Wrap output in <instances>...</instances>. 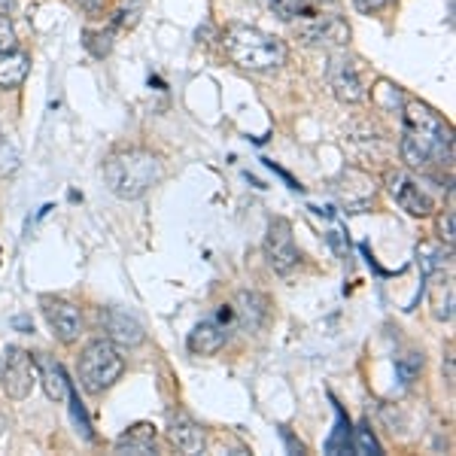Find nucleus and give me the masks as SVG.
Here are the masks:
<instances>
[{"instance_id": "4468645a", "label": "nucleus", "mask_w": 456, "mask_h": 456, "mask_svg": "<svg viewBox=\"0 0 456 456\" xmlns=\"http://www.w3.org/2000/svg\"><path fill=\"white\" fill-rule=\"evenodd\" d=\"M228 341V326L219 316H210V320L198 322L192 329V335H189V350L195 353V356H213V353H219L225 347Z\"/></svg>"}, {"instance_id": "aec40b11", "label": "nucleus", "mask_w": 456, "mask_h": 456, "mask_svg": "<svg viewBox=\"0 0 456 456\" xmlns=\"http://www.w3.org/2000/svg\"><path fill=\"white\" fill-rule=\"evenodd\" d=\"M417 262H420L423 277L432 274V271H438V268H444V247H438V244H420V247H417Z\"/></svg>"}, {"instance_id": "9d476101", "label": "nucleus", "mask_w": 456, "mask_h": 456, "mask_svg": "<svg viewBox=\"0 0 456 456\" xmlns=\"http://www.w3.org/2000/svg\"><path fill=\"white\" fill-rule=\"evenodd\" d=\"M296 28L307 43H332V46H344V43L350 40V28L344 25L341 19L320 16V12H314V6L305 12V16L296 19Z\"/></svg>"}, {"instance_id": "5701e85b", "label": "nucleus", "mask_w": 456, "mask_h": 456, "mask_svg": "<svg viewBox=\"0 0 456 456\" xmlns=\"http://www.w3.org/2000/svg\"><path fill=\"white\" fill-rule=\"evenodd\" d=\"M19 167V150L10 137L0 131V176H10Z\"/></svg>"}, {"instance_id": "7c9ffc66", "label": "nucleus", "mask_w": 456, "mask_h": 456, "mask_svg": "<svg viewBox=\"0 0 456 456\" xmlns=\"http://www.w3.org/2000/svg\"><path fill=\"white\" fill-rule=\"evenodd\" d=\"M307 4H335V0H307Z\"/></svg>"}, {"instance_id": "cd10ccee", "label": "nucleus", "mask_w": 456, "mask_h": 456, "mask_svg": "<svg viewBox=\"0 0 456 456\" xmlns=\"http://www.w3.org/2000/svg\"><path fill=\"white\" fill-rule=\"evenodd\" d=\"M389 4H393V0H356V10L359 12H380Z\"/></svg>"}, {"instance_id": "6e6552de", "label": "nucleus", "mask_w": 456, "mask_h": 456, "mask_svg": "<svg viewBox=\"0 0 456 456\" xmlns=\"http://www.w3.org/2000/svg\"><path fill=\"white\" fill-rule=\"evenodd\" d=\"M43 314H46V322L53 329V335L61 344H73L83 335V314L79 307L68 298H43Z\"/></svg>"}, {"instance_id": "4be33fe9", "label": "nucleus", "mask_w": 456, "mask_h": 456, "mask_svg": "<svg viewBox=\"0 0 456 456\" xmlns=\"http://www.w3.org/2000/svg\"><path fill=\"white\" fill-rule=\"evenodd\" d=\"M311 6L314 4H307V0H271V10H274L283 21H296L298 16H305Z\"/></svg>"}, {"instance_id": "a211bd4d", "label": "nucleus", "mask_w": 456, "mask_h": 456, "mask_svg": "<svg viewBox=\"0 0 456 456\" xmlns=\"http://www.w3.org/2000/svg\"><path fill=\"white\" fill-rule=\"evenodd\" d=\"M28 68H31V58L21 49H6L0 53V88H16L25 83L28 77Z\"/></svg>"}, {"instance_id": "1a4fd4ad", "label": "nucleus", "mask_w": 456, "mask_h": 456, "mask_svg": "<svg viewBox=\"0 0 456 456\" xmlns=\"http://www.w3.org/2000/svg\"><path fill=\"white\" fill-rule=\"evenodd\" d=\"M387 189L395 198V204L402 210H408L411 216H429L432 213V198L423 192V186L408 171H389Z\"/></svg>"}, {"instance_id": "412c9836", "label": "nucleus", "mask_w": 456, "mask_h": 456, "mask_svg": "<svg viewBox=\"0 0 456 456\" xmlns=\"http://www.w3.org/2000/svg\"><path fill=\"white\" fill-rule=\"evenodd\" d=\"M350 447H353V453H359V456H371V453H380V444L374 441L371 436V429L369 426H359V429H353V441H350Z\"/></svg>"}, {"instance_id": "9b49d317", "label": "nucleus", "mask_w": 456, "mask_h": 456, "mask_svg": "<svg viewBox=\"0 0 456 456\" xmlns=\"http://www.w3.org/2000/svg\"><path fill=\"white\" fill-rule=\"evenodd\" d=\"M329 86H332L335 98L344 101V104H359L365 101V83L359 77L356 61L347 55H335L332 64H329Z\"/></svg>"}, {"instance_id": "2eb2a0df", "label": "nucleus", "mask_w": 456, "mask_h": 456, "mask_svg": "<svg viewBox=\"0 0 456 456\" xmlns=\"http://www.w3.org/2000/svg\"><path fill=\"white\" fill-rule=\"evenodd\" d=\"M37 365V380H43V389H46V395L53 402H64L70 395V380L68 374H64L61 362L53 356H46V353H40V356L34 359Z\"/></svg>"}, {"instance_id": "f3484780", "label": "nucleus", "mask_w": 456, "mask_h": 456, "mask_svg": "<svg viewBox=\"0 0 456 456\" xmlns=\"http://www.w3.org/2000/svg\"><path fill=\"white\" fill-rule=\"evenodd\" d=\"M116 453H134V456H150L156 453V429L150 423H137L128 432H122L113 444Z\"/></svg>"}, {"instance_id": "dca6fc26", "label": "nucleus", "mask_w": 456, "mask_h": 456, "mask_svg": "<svg viewBox=\"0 0 456 456\" xmlns=\"http://www.w3.org/2000/svg\"><path fill=\"white\" fill-rule=\"evenodd\" d=\"M232 314H234V326H244L249 332H256L262 326L265 314H268V301L259 292H240L232 305Z\"/></svg>"}, {"instance_id": "7ed1b4c3", "label": "nucleus", "mask_w": 456, "mask_h": 456, "mask_svg": "<svg viewBox=\"0 0 456 456\" xmlns=\"http://www.w3.org/2000/svg\"><path fill=\"white\" fill-rule=\"evenodd\" d=\"M225 55L244 70H277L286 61V46L277 37L249 25H232L223 34Z\"/></svg>"}, {"instance_id": "b1692460", "label": "nucleus", "mask_w": 456, "mask_h": 456, "mask_svg": "<svg viewBox=\"0 0 456 456\" xmlns=\"http://www.w3.org/2000/svg\"><path fill=\"white\" fill-rule=\"evenodd\" d=\"M420 369H423V356H420V353H404V356L395 359V371H399L402 384H411V380L420 374Z\"/></svg>"}, {"instance_id": "f03ea898", "label": "nucleus", "mask_w": 456, "mask_h": 456, "mask_svg": "<svg viewBox=\"0 0 456 456\" xmlns=\"http://www.w3.org/2000/svg\"><path fill=\"white\" fill-rule=\"evenodd\" d=\"M104 180L110 192L125 201H134L150 192L161 180V159L146 150H122L104 161Z\"/></svg>"}, {"instance_id": "393cba45", "label": "nucleus", "mask_w": 456, "mask_h": 456, "mask_svg": "<svg viewBox=\"0 0 456 456\" xmlns=\"http://www.w3.org/2000/svg\"><path fill=\"white\" fill-rule=\"evenodd\" d=\"M86 49L92 55H98V58H104L110 49H113V31H86Z\"/></svg>"}, {"instance_id": "c85d7f7f", "label": "nucleus", "mask_w": 456, "mask_h": 456, "mask_svg": "<svg viewBox=\"0 0 456 456\" xmlns=\"http://www.w3.org/2000/svg\"><path fill=\"white\" fill-rule=\"evenodd\" d=\"M79 6L88 12V16H98L101 10H104V0H77Z\"/></svg>"}, {"instance_id": "ddd939ff", "label": "nucleus", "mask_w": 456, "mask_h": 456, "mask_svg": "<svg viewBox=\"0 0 456 456\" xmlns=\"http://www.w3.org/2000/svg\"><path fill=\"white\" fill-rule=\"evenodd\" d=\"M167 436H171L176 451H183V453H201L204 444H208L204 429L186 414V411H174L171 423H167Z\"/></svg>"}, {"instance_id": "bb28decb", "label": "nucleus", "mask_w": 456, "mask_h": 456, "mask_svg": "<svg viewBox=\"0 0 456 456\" xmlns=\"http://www.w3.org/2000/svg\"><path fill=\"white\" fill-rule=\"evenodd\" d=\"M441 240H444L447 247H453V213L447 210L444 216H441Z\"/></svg>"}, {"instance_id": "c756f323", "label": "nucleus", "mask_w": 456, "mask_h": 456, "mask_svg": "<svg viewBox=\"0 0 456 456\" xmlns=\"http://www.w3.org/2000/svg\"><path fill=\"white\" fill-rule=\"evenodd\" d=\"M16 10V0H0V16H10Z\"/></svg>"}, {"instance_id": "f8f14e48", "label": "nucleus", "mask_w": 456, "mask_h": 456, "mask_svg": "<svg viewBox=\"0 0 456 456\" xmlns=\"http://www.w3.org/2000/svg\"><path fill=\"white\" fill-rule=\"evenodd\" d=\"M101 322H104V332L113 344H122V347H137V344H143V326L134 320L131 314L119 311V307H107L104 314H101Z\"/></svg>"}, {"instance_id": "f257e3e1", "label": "nucleus", "mask_w": 456, "mask_h": 456, "mask_svg": "<svg viewBox=\"0 0 456 456\" xmlns=\"http://www.w3.org/2000/svg\"><path fill=\"white\" fill-rule=\"evenodd\" d=\"M402 159L408 167H432L453 161V131L432 107L408 101L402 113Z\"/></svg>"}, {"instance_id": "39448f33", "label": "nucleus", "mask_w": 456, "mask_h": 456, "mask_svg": "<svg viewBox=\"0 0 456 456\" xmlns=\"http://www.w3.org/2000/svg\"><path fill=\"white\" fill-rule=\"evenodd\" d=\"M0 384L10 399H28L37 384V365L31 353L21 347H6V356L0 359Z\"/></svg>"}, {"instance_id": "20e7f679", "label": "nucleus", "mask_w": 456, "mask_h": 456, "mask_svg": "<svg viewBox=\"0 0 456 456\" xmlns=\"http://www.w3.org/2000/svg\"><path fill=\"white\" fill-rule=\"evenodd\" d=\"M125 359L116 350V344L110 338H98V341H88L83 356H79V384L86 393H104L122 378Z\"/></svg>"}, {"instance_id": "6ab92c4d", "label": "nucleus", "mask_w": 456, "mask_h": 456, "mask_svg": "<svg viewBox=\"0 0 456 456\" xmlns=\"http://www.w3.org/2000/svg\"><path fill=\"white\" fill-rule=\"evenodd\" d=\"M438 271H441V268H438ZM438 271L426 274V277L432 281V283H429L432 314H436V320L451 322V320H453V281H451V277H444V281H441Z\"/></svg>"}, {"instance_id": "423d86ee", "label": "nucleus", "mask_w": 456, "mask_h": 456, "mask_svg": "<svg viewBox=\"0 0 456 456\" xmlns=\"http://www.w3.org/2000/svg\"><path fill=\"white\" fill-rule=\"evenodd\" d=\"M265 253H268V262L277 274H289V271L298 268L301 253L296 247V238H292V225L289 219L274 216L268 223V234H265Z\"/></svg>"}, {"instance_id": "a878e982", "label": "nucleus", "mask_w": 456, "mask_h": 456, "mask_svg": "<svg viewBox=\"0 0 456 456\" xmlns=\"http://www.w3.org/2000/svg\"><path fill=\"white\" fill-rule=\"evenodd\" d=\"M16 46V31L10 25V16H0V53Z\"/></svg>"}, {"instance_id": "0eeeda50", "label": "nucleus", "mask_w": 456, "mask_h": 456, "mask_svg": "<svg viewBox=\"0 0 456 456\" xmlns=\"http://www.w3.org/2000/svg\"><path fill=\"white\" fill-rule=\"evenodd\" d=\"M332 189H335V198L341 201V208L350 213L365 210L374 201V180L369 174L356 171V167H344V171L338 174V180L332 183Z\"/></svg>"}]
</instances>
